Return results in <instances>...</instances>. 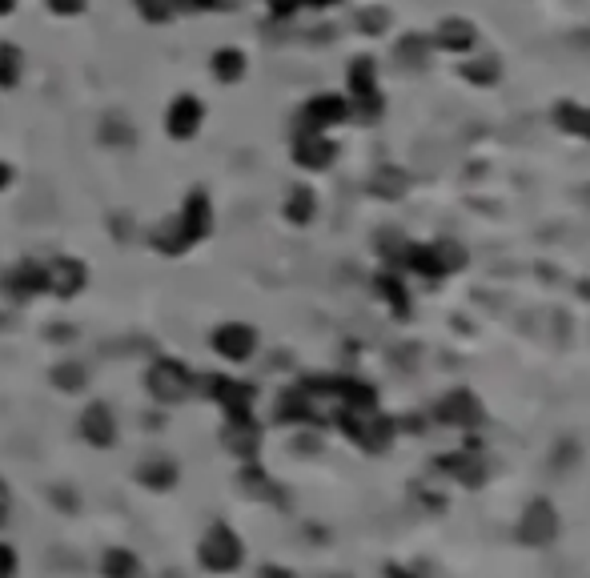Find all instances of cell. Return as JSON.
<instances>
[{
    "instance_id": "7c38bea8",
    "label": "cell",
    "mask_w": 590,
    "mask_h": 578,
    "mask_svg": "<svg viewBox=\"0 0 590 578\" xmlns=\"http://www.w3.org/2000/svg\"><path fill=\"white\" fill-rule=\"evenodd\" d=\"M245 73V57L237 53V49H221L217 57H213V77L217 81H237Z\"/></svg>"
},
{
    "instance_id": "8992f818",
    "label": "cell",
    "mask_w": 590,
    "mask_h": 578,
    "mask_svg": "<svg viewBox=\"0 0 590 578\" xmlns=\"http://www.w3.org/2000/svg\"><path fill=\"white\" fill-rule=\"evenodd\" d=\"M81 285H85V265H81V261L53 257V261L45 265V289H53V294L69 298V294H77Z\"/></svg>"
},
{
    "instance_id": "30bf717a",
    "label": "cell",
    "mask_w": 590,
    "mask_h": 578,
    "mask_svg": "<svg viewBox=\"0 0 590 578\" xmlns=\"http://www.w3.org/2000/svg\"><path fill=\"white\" fill-rule=\"evenodd\" d=\"M257 426H253V418L249 414H237V418H229V426H225V442H229V450L233 454H253L257 450Z\"/></svg>"
},
{
    "instance_id": "d6986e66",
    "label": "cell",
    "mask_w": 590,
    "mask_h": 578,
    "mask_svg": "<svg viewBox=\"0 0 590 578\" xmlns=\"http://www.w3.org/2000/svg\"><path fill=\"white\" fill-rule=\"evenodd\" d=\"M49 9H53L57 17H77V13L85 9V0H49Z\"/></svg>"
},
{
    "instance_id": "3957f363",
    "label": "cell",
    "mask_w": 590,
    "mask_h": 578,
    "mask_svg": "<svg viewBox=\"0 0 590 578\" xmlns=\"http://www.w3.org/2000/svg\"><path fill=\"white\" fill-rule=\"evenodd\" d=\"M145 382H149V394H153L157 402H181V398L193 394V378H189V370H185L181 362H173V358L153 362V370H149Z\"/></svg>"
},
{
    "instance_id": "7402d4cb",
    "label": "cell",
    "mask_w": 590,
    "mask_h": 578,
    "mask_svg": "<svg viewBox=\"0 0 590 578\" xmlns=\"http://www.w3.org/2000/svg\"><path fill=\"white\" fill-rule=\"evenodd\" d=\"M17 9V0H0V17H5V13H13Z\"/></svg>"
},
{
    "instance_id": "8fae6325",
    "label": "cell",
    "mask_w": 590,
    "mask_h": 578,
    "mask_svg": "<svg viewBox=\"0 0 590 578\" xmlns=\"http://www.w3.org/2000/svg\"><path fill=\"white\" fill-rule=\"evenodd\" d=\"M101 570H105V578H137V558L129 554V550H109L105 558H101Z\"/></svg>"
},
{
    "instance_id": "603a6c76",
    "label": "cell",
    "mask_w": 590,
    "mask_h": 578,
    "mask_svg": "<svg viewBox=\"0 0 590 578\" xmlns=\"http://www.w3.org/2000/svg\"><path fill=\"white\" fill-rule=\"evenodd\" d=\"M390 578H410L406 570H398V566H390Z\"/></svg>"
},
{
    "instance_id": "5b68a950",
    "label": "cell",
    "mask_w": 590,
    "mask_h": 578,
    "mask_svg": "<svg viewBox=\"0 0 590 578\" xmlns=\"http://www.w3.org/2000/svg\"><path fill=\"white\" fill-rule=\"evenodd\" d=\"M253 346H257V338H253V330L241 326V322H229V326H221V330L213 334V350H217L221 358H229V362H245V358L253 354Z\"/></svg>"
},
{
    "instance_id": "277c9868",
    "label": "cell",
    "mask_w": 590,
    "mask_h": 578,
    "mask_svg": "<svg viewBox=\"0 0 590 578\" xmlns=\"http://www.w3.org/2000/svg\"><path fill=\"white\" fill-rule=\"evenodd\" d=\"M201 121H205V109H201L197 97H177V101L169 105V113H165V129H169V137H177V141H189V137L201 129Z\"/></svg>"
},
{
    "instance_id": "e0dca14e",
    "label": "cell",
    "mask_w": 590,
    "mask_h": 578,
    "mask_svg": "<svg viewBox=\"0 0 590 578\" xmlns=\"http://www.w3.org/2000/svg\"><path fill=\"white\" fill-rule=\"evenodd\" d=\"M310 209H314V205H310L306 189H298V197L289 201V217H293V221H306V217H310Z\"/></svg>"
},
{
    "instance_id": "44dd1931",
    "label": "cell",
    "mask_w": 590,
    "mask_h": 578,
    "mask_svg": "<svg viewBox=\"0 0 590 578\" xmlns=\"http://www.w3.org/2000/svg\"><path fill=\"white\" fill-rule=\"evenodd\" d=\"M9 181H13V169H9V165H5V161H0V189H5V185H9Z\"/></svg>"
},
{
    "instance_id": "d4e9b609",
    "label": "cell",
    "mask_w": 590,
    "mask_h": 578,
    "mask_svg": "<svg viewBox=\"0 0 590 578\" xmlns=\"http://www.w3.org/2000/svg\"><path fill=\"white\" fill-rule=\"evenodd\" d=\"M0 526H5V506H0Z\"/></svg>"
},
{
    "instance_id": "ac0fdd59",
    "label": "cell",
    "mask_w": 590,
    "mask_h": 578,
    "mask_svg": "<svg viewBox=\"0 0 590 578\" xmlns=\"http://www.w3.org/2000/svg\"><path fill=\"white\" fill-rule=\"evenodd\" d=\"M17 574V550L0 542V578H13Z\"/></svg>"
},
{
    "instance_id": "2e32d148",
    "label": "cell",
    "mask_w": 590,
    "mask_h": 578,
    "mask_svg": "<svg viewBox=\"0 0 590 578\" xmlns=\"http://www.w3.org/2000/svg\"><path fill=\"white\" fill-rule=\"evenodd\" d=\"M53 378L61 382V390H81L85 370H81V366H57V374H53Z\"/></svg>"
},
{
    "instance_id": "52a82bcc",
    "label": "cell",
    "mask_w": 590,
    "mask_h": 578,
    "mask_svg": "<svg viewBox=\"0 0 590 578\" xmlns=\"http://www.w3.org/2000/svg\"><path fill=\"white\" fill-rule=\"evenodd\" d=\"M526 542H534V546H542V542H550L554 534H558V514H554V506L550 502H534L530 510H526V518H522V530H518Z\"/></svg>"
},
{
    "instance_id": "4fadbf2b",
    "label": "cell",
    "mask_w": 590,
    "mask_h": 578,
    "mask_svg": "<svg viewBox=\"0 0 590 578\" xmlns=\"http://www.w3.org/2000/svg\"><path fill=\"white\" fill-rule=\"evenodd\" d=\"M17 81H21V53L17 45L0 41V89H13Z\"/></svg>"
},
{
    "instance_id": "7a4b0ae2",
    "label": "cell",
    "mask_w": 590,
    "mask_h": 578,
    "mask_svg": "<svg viewBox=\"0 0 590 578\" xmlns=\"http://www.w3.org/2000/svg\"><path fill=\"white\" fill-rule=\"evenodd\" d=\"M197 558H201L205 570H213V574H229V570L241 566V538H237L225 522H217V526H209V534L201 538Z\"/></svg>"
},
{
    "instance_id": "cb8c5ba5",
    "label": "cell",
    "mask_w": 590,
    "mask_h": 578,
    "mask_svg": "<svg viewBox=\"0 0 590 578\" xmlns=\"http://www.w3.org/2000/svg\"><path fill=\"white\" fill-rule=\"evenodd\" d=\"M265 574H269V578H289L285 570H265Z\"/></svg>"
},
{
    "instance_id": "9c48e42d",
    "label": "cell",
    "mask_w": 590,
    "mask_h": 578,
    "mask_svg": "<svg viewBox=\"0 0 590 578\" xmlns=\"http://www.w3.org/2000/svg\"><path fill=\"white\" fill-rule=\"evenodd\" d=\"M5 285L13 289L17 298H33V294H41V289H45V265L25 261V265H17V269L5 277Z\"/></svg>"
},
{
    "instance_id": "ffe728a7",
    "label": "cell",
    "mask_w": 590,
    "mask_h": 578,
    "mask_svg": "<svg viewBox=\"0 0 590 578\" xmlns=\"http://www.w3.org/2000/svg\"><path fill=\"white\" fill-rule=\"evenodd\" d=\"M189 9H225V0H185Z\"/></svg>"
},
{
    "instance_id": "5bb4252c",
    "label": "cell",
    "mask_w": 590,
    "mask_h": 578,
    "mask_svg": "<svg viewBox=\"0 0 590 578\" xmlns=\"http://www.w3.org/2000/svg\"><path fill=\"white\" fill-rule=\"evenodd\" d=\"M177 9H181V0H137V13H141L145 21H153V25L173 21Z\"/></svg>"
},
{
    "instance_id": "6da1fadb",
    "label": "cell",
    "mask_w": 590,
    "mask_h": 578,
    "mask_svg": "<svg viewBox=\"0 0 590 578\" xmlns=\"http://www.w3.org/2000/svg\"><path fill=\"white\" fill-rule=\"evenodd\" d=\"M205 233H209V201H205V193H189L185 205H181V213L173 221H165V229L153 233V245L165 257H177L189 245H197Z\"/></svg>"
},
{
    "instance_id": "9a60e30c",
    "label": "cell",
    "mask_w": 590,
    "mask_h": 578,
    "mask_svg": "<svg viewBox=\"0 0 590 578\" xmlns=\"http://www.w3.org/2000/svg\"><path fill=\"white\" fill-rule=\"evenodd\" d=\"M173 478H177V466H173V462H165V458H153V462H145V466H141V482H149L153 490L173 486Z\"/></svg>"
},
{
    "instance_id": "ba28073f",
    "label": "cell",
    "mask_w": 590,
    "mask_h": 578,
    "mask_svg": "<svg viewBox=\"0 0 590 578\" xmlns=\"http://www.w3.org/2000/svg\"><path fill=\"white\" fill-rule=\"evenodd\" d=\"M81 430H85V438H89L93 446H101V450L117 442V422H113L109 406H89L85 418H81Z\"/></svg>"
}]
</instances>
